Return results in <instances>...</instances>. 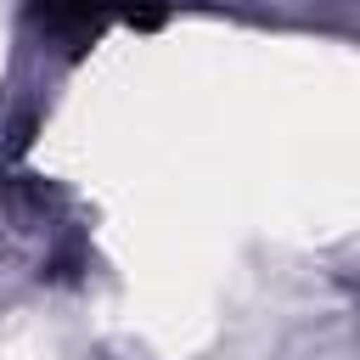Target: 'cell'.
Returning a JSON list of instances; mask_svg holds the SVG:
<instances>
[{
    "mask_svg": "<svg viewBox=\"0 0 360 360\" xmlns=\"http://www.w3.org/2000/svg\"><path fill=\"white\" fill-rule=\"evenodd\" d=\"M118 22L158 28L163 22V0H34V28L51 34L62 45V56H84Z\"/></svg>",
    "mask_w": 360,
    "mask_h": 360,
    "instance_id": "cell-1",
    "label": "cell"
}]
</instances>
